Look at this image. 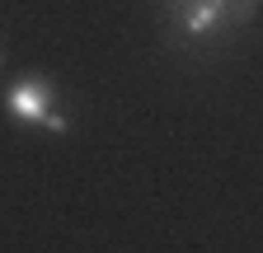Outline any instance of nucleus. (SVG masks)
<instances>
[{
  "label": "nucleus",
  "instance_id": "f03ea898",
  "mask_svg": "<svg viewBox=\"0 0 263 253\" xmlns=\"http://www.w3.org/2000/svg\"><path fill=\"white\" fill-rule=\"evenodd\" d=\"M164 14L179 38H212L216 28H226V14L212 0H164Z\"/></svg>",
  "mask_w": 263,
  "mask_h": 253
},
{
  "label": "nucleus",
  "instance_id": "7ed1b4c3",
  "mask_svg": "<svg viewBox=\"0 0 263 253\" xmlns=\"http://www.w3.org/2000/svg\"><path fill=\"white\" fill-rule=\"evenodd\" d=\"M38 126H43V132H52V136H66V132H71V117H66V113L52 103V108L43 113V122H38Z\"/></svg>",
  "mask_w": 263,
  "mask_h": 253
},
{
  "label": "nucleus",
  "instance_id": "20e7f679",
  "mask_svg": "<svg viewBox=\"0 0 263 253\" xmlns=\"http://www.w3.org/2000/svg\"><path fill=\"white\" fill-rule=\"evenodd\" d=\"M0 56H5V52H0Z\"/></svg>",
  "mask_w": 263,
  "mask_h": 253
},
{
  "label": "nucleus",
  "instance_id": "f257e3e1",
  "mask_svg": "<svg viewBox=\"0 0 263 253\" xmlns=\"http://www.w3.org/2000/svg\"><path fill=\"white\" fill-rule=\"evenodd\" d=\"M52 103H57V85H52L47 75H19V80L5 89V108H10L19 122H28V126H38Z\"/></svg>",
  "mask_w": 263,
  "mask_h": 253
}]
</instances>
